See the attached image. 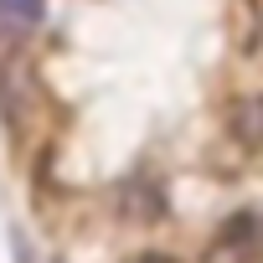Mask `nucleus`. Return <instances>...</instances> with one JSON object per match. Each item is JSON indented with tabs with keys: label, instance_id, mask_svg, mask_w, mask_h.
<instances>
[{
	"label": "nucleus",
	"instance_id": "obj_2",
	"mask_svg": "<svg viewBox=\"0 0 263 263\" xmlns=\"http://www.w3.org/2000/svg\"><path fill=\"white\" fill-rule=\"evenodd\" d=\"M227 129L242 150H263V93H242L227 108Z\"/></svg>",
	"mask_w": 263,
	"mask_h": 263
},
{
	"label": "nucleus",
	"instance_id": "obj_1",
	"mask_svg": "<svg viewBox=\"0 0 263 263\" xmlns=\"http://www.w3.org/2000/svg\"><path fill=\"white\" fill-rule=\"evenodd\" d=\"M31 103H36V72L26 57H0V119H6L11 135H21L26 119H31Z\"/></svg>",
	"mask_w": 263,
	"mask_h": 263
},
{
	"label": "nucleus",
	"instance_id": "obj_4",
	"mask_svg": "<svg viewBox=\"0 0 263 263\" xmlns=\"http://www.w3.org/2000/svg\"><path fill=\"white\" fill-rule=\"evenodd\" d=\"M0 21H6L11 31H26L42 21V0H0Z\"/></svg>",
	"mask_w": 263,
	"mask_h": 263
},
{
	"label": "nucleus",
	"instance_id": "obj_5",
	"mask_svg": "<svg viewBox=\"0 0 263 263\" xmlns=\"http://www.w3.org/2000/svg\"><path fill=\"white\" fill-rule=\"evenodd\" d=\"M248 11H253V36H258V47H263V0H248Z\"/></svg>",
	"mask_w": 263,
	"mask_h": 263
},
{
	"label": "nucleus",
	"instance_id": "obj_3",
	"mask_svg": "<svg viewBox=\"0 0 263 263\" xmlns=\"http://www.w3.org/2000/svg\"><path fill=\"white\" fill-rule=\"evenodd\" d=\"M222 253H263V212H237L222 232H217Z\"/></svg>",
	"mask_w": 263,
	"mask_h": 263
},
{
	"label": "nucleus",
	"instance_id": "obj_6",
	"mask_svg": "<svg viewBox=\"0 0 263 263\" xmlns=\"http://www.w3.org/2000/svg\"><path fill=\"white\" fill-rule=\"evenodd\" d=\"M135 263H176V258H171V253H140Z\"/></svg>",
	"mask_w": 263,
	"mask_h": 263
}]
</instances>
